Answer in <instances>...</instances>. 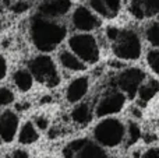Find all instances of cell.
Masks as SVG:
<instances>
[{
	"label": "cell",
	"mask_w": 159,
	"mask_h": 158,
	"mask_svg": "<svg viewBox=\"0 0 159 158\" xmlns=\"http://www.w3.org/2000/svg\"><path fill=\"white\" fill-rule=\"evenodd\" d=\"M30 35L34 46L43 53L55 50L67 36V27L57 18L36 14L31 20Z\"/></svg>",
	"instance_id": "6da1fadb"
},
{
	"label": "cell",
	"mask_w": 159,
	"mask_h": 158,
	"mask_svg": "<svg viewBox=\"0 0 159 158\" xmlns=\"http://www.w3.org/2000/svg\"><path fill=\"white\" fill-rule=\"evenodd\" d=\"M28 69L38 83L49 88H53L60 83V76H59V70L55 64V60L43 52L34 56L28 62Z\"/></svg>",
	"instance_id": "7a4b0ae2"
},
{
	"label": "cell",
	"mask_w": 159,
	"mask_h": 158,
	"mask_svg": "<svg viewBox=\"0 0 159 158\" xmlns=\"http://www.w3.org/2000/svg\"><path fill=\"white\" fill-rule=\"evenodd\" d=\"M126 129L124 125L119 119H105L99 122L93 129V137L95 142L103 147H116L124 139Z\"/></svg>",
	"instance_id": "3957f363"
},
{
	"label": "cell",
	"mask_w": 159,
	"mask_h": 158,
	"mask_svg": "<svg viewBox=\"0 0 159 158\" xmlns=\"http://www.w3.org/2000/svg\"><path fill=\"white\" fill-rule=\"evenodd\" d=\"M69 48L85 63H96L99 60V46L95 36L88 32L74 34L69 38Z\"/></svg>",
	"instance_id": "277c9868"
},
{
	"label": "cell",
	"mask_w": 159,
	"mask_h": 158,
	"mask_svg": "<svg viewBox=\"0 0 159 158\" xmlns=\"http://www.w3.org/2000/svg\"><path fill=\"white\" fill-rule=\"evenodd\" d=\"M113 45V52L117 58L126 60H135L141 55V42L134 31H123L119 34Z\"/></svg>",
	"instance_id": "5b68a950"
},
{
	"label": "cell",
	"mask_w": 159,
	"mask_h": 158,
	"mask_svg": "<svg viewBox=\"0 0 159 158\" xmlns=\"http://www.w3.org/2000/svg\"><path fill=\"white\" fill-rule=\"evenodd\" d=\"M144 72L140 69H127L119 76L117 78V84L120 87V90L130 98H133L137 95L140 86L144 80Z\"/></svg>",
	"instance_id": "8992f818"
},
{
	"label": "cell",
	"mask_w": 159,
	"mask_h": 158,
	"mask_svg": "<svg viewBox=\"0 0 159 158\" xmlns=\"http://www.w3.org/2000/svg\"><path fill=\"white\" fill-rule=\"evenodd\" d=\"M71 24L77 31L89 32V31H93L95 28H98L101 25V21L88 7L78 6V7L74 8V11L71 14Z\"/></svg>",
	"instance_id": "52a82bcc"
},
{
	"label": "cell",
	"mask_w": 159,
	"mask_h": 158,
	"mask_svg": "<svg viewBox=\"0 0 159 158\" xmlns=\"http://www.w3.org/2000/svg\"><path fill=\"white\" fill-rule=\"evenodd\" d=\"M20 129V118L11 109H6L0 114V140L11 143L16 139Z\"/></svg>",
	"instance_id": "ba28073f"
},
{
	"label": "cell",
	"mask_w": 159,
	"mask_h": 158,
	"mask_svg": "<svg viewBox=\"0 0 159 158\" xmlns=\"http://www.w3.org/2000/svg\"><path fill=\"white\" fill-rule=\"evenodd\" d=\"M124 102H126V95L123 92H116V91L110 92V94H107L106 97H103L99 101V104L96 105L95 114L99 118L117 114L124 106Z\"/></svg>",
	"instance_id": "9c48e42d"
},
{
	"label": "cell",
	"mask_w": 159,
	"mask_h": 158,
	"mask_svg": "<svg viewBox=\"0 0 159 158\" xmlns=\"http://www.w3.org/2000/svg\"><path fill=\"white\" fill-rule=\"evenodd\" d=\"M71 8V0H42L38 7V14L49 18H60Z\"/></svg>",
	"instance_id": "30bf717a"
},
{
	"label": "cell",
	"mask_w": 159,
	"mask_h": 158,
	"mask_svg": "<svg viewBox=\"0 0 159 158\" xmlns=\"http://www.w3.org/2000/svg\"><path fill=\"white\" fill-rule=\"evenodd\" d=\"M88 88H89V80L88 77H77L67 86L66 90V100L70 104H77L87 95Z\"/></svg>",
	"instance_id": "8fae6325"
},
{
	"label": "cell",
	"mask_w": 159,
	"mask_h": 158,
	"mask_svg": "<svg viewBox=\"0 0 159 158\" xmlns=\"http://www.w3.org/2000/svg\"><path fill=\"white\" fill-rule=\"evenodd\" d=\"M59 63L64 67V69L70 70V72H84L87 69V64L84 60L78 58L71 49L70 50H60L59 52Z\"/></svg>",
	"instance_id": "7c38bea8"
},
{
	"label": "cell",
	"mask_w": 159,
	"mask_h": 158,
	"mask_svg": "<svg viewBox=\"0 0 159 158\" xmlns=\"http://www.w3.org/2000/svg\"><path fill=\"white\" fill-rule=\"evenodd\" d=\"M17 136H18V142L22 146H31V144H35L39 140V130L32 120H27L18 129Z\"/></svg>",
	"instance_id": "4fadbf2b"
},
{
	"label": "cell",
	"mask_w": 159,
	"mask_h": 158,
	"mask_svg": "<svg viewBox=\"0 0 159 158\" xmlns=\"http://www.w3.org/2000/svg\"><path fill=\"white\" fill-rule=\"evenodd\" d=\"M34 78L32 73L30 72V69H18L13 73V84L16 86V88L21 92H28L34 86Z\"/></svg>",
	"instance_id": "5bb4252c"
},
{
	"label": "cell",
	"mask_w": 159,
	"mask_h": 158,
	"mask_svg": "<svg viewBox=\"0 0 159 158\" xmlns=\"http://www.w3.org/2000/svg\"><path fill=\"white\" fill-rule=\"evenodd\" d=\"M71 120L75 123V125L84 126L87 123L91 122L92 119V111H91V106L88 104H78L77 106H74V109L71 111V115H70Z\"/></svg>",
	"instance_id": "9a60e30c"
},
{
	"label": "cell",
	"mask_w": 159,
	"mask_h": 158,
	"mask_svg": "<svg viewBox=\"0 0 159 158\" xmlns=\"http://www.w3.org/2000/svg\"><path fill=\"white\" fill-rule=\"evenodd\" d=\"M77 157L80 158H105L106 157V153L102 148V146L96 144V143H92L89 140L85 142V144L82 146V148L78 151Z\"/></svg>",
	"instance_id": "2e32d148"
},
{
	"label": "cell",
	"mask_w": 159,
	"mask_h": 158,
	"mask_svg": "<svg viewBox=\"0 0 159 158\" xmlns=\"http://www.w3.org/2000/svg\"><path fill=\"white\" fill-rule=\"evenodd\" d=\"M158 91H159V83L158 81H149L147 86L140 87L138 94H140L141 101H143V102H147V101L151 100Z\"/></svg>",
	"instance_id": "e0dca14e"
},
{
	"label": "cell",
	"mask_w": 159,
	"mask_h": 158,
	"mask_svg": "<svg viewBox=\"0 0 159 158\" xmlns=\"http://www.w3.org/2000/svg\"><path fill=\"white\" fill-rule=\"evenodd\" d=\"M89 6L96 14H99V16L106 17V18H112V17H115L113 13L110 11V8L107 7L106 3H105L103 0H89Z\"/></svg>",
	"instance_id": "ac0fdd59"
},
{
	"label": "cell",
	"mask_w": 159,
	"mask_h": 158,
	"mask_svg": "<svg viewBox=\"0 0 159 158\" xmlns=\"http://www.w3.org/2000/svg\"><path fill=\"white\" fill-rule=\"evenodd\" d=\"M14 100H16V97H14L13 90L8 87H0V108L11 105Z\"/></svg>",
	"instance_id": "d6986e66"
},
{
	"label": "cell",
	"mask_w": 159,
	"mask_h": 158,
	"mask_svg": "<svg viewBox=\"0 0 159 158\" xmlns=\"http://www.w3.org/2000/svg\"><path fill=\"white\" fill-rule=\"evenodd\" d=\"M130 13L138 20L144 18L145 17V10H144L143 0H133L131 4H130Z\"/></svg>",
	"instance_id": "ffe728a7"
},
{
	"label": "cell",
	"mask_w": 159,
	"mask_h": 158,
	"mask_svg": "<svg viewBox=\"0 0 159 158\" xmlns=\"http://www.w3.org/2000/svg\"><path fill=\"white\" fill-rule=\"evenodd\" d=\"M147 38L154 46L159 48V24H152L147 30Z\"/></svg>",
	"instance_id": "44dd1931"
},
{
	"label": "cell",
	"mask_w": 159,
	"mask_h": 158,
	"mask_svg": "<svg viewBox=\"0 0 159 158\" xmlns=\"http://www.w3.org/2000/svg\"><path fill=\"white\" fill-rule=\"evenodd\" d=\"M145 16H155L159 13V0H143Z\"/></svg>",
	"instance_id": "7402d4cb"
},
{
	"label": "cell",
	"mask_w": 159,
	"mask_h": 158,
	"mask_svg": "<svg viewBox=\"0 0 159 158\" xmlns=\"http://www.w3.org/2000/svg\"><path fill=\"white\" fill-rule=\"evenodd\" d=\"M129 144H134V143L138 142V139H140L141 136V130H140V126L137 125V123L131 122L129 125Z\"/></svg>",
	"instance_id": "603a6c76"
},
{
	"label": "cell",
	"mask_w": 159,
	"mask_h": 158,
	"mask_svg": "<svg viewBox=\"0 0 159 158\" xmlns=\"http://www.w3.org/2000/svg\"><path fill=\"white\" fill-rule=\"evenodd\" d=\"M148 63L151 69L159 74V50H152L148 53Z\"/></svg>",
	"instance_id": "cb8c5ba5"
},
{
	"label": "cell",
	"mask_w": 159,
	"mask_h": 158,
	"mask_svg": "<svg viewBox=\"0 0 159 158\" xmlns=\"http://www.w3.org/2000/svg\"><path fill=\"white\" fill-rule=\"evenodd\" d=\"M28 10H30V3L25 2V0H17V2L11 6V11H13L14 14H22Z\"/></svg>",
	"instance_id": "d4e9b609"
},
{
	"label": "cell",
	"mask_w": 159,
	"mask_h": 158,
	"mask_svg": "<svg viewBox=\"0 0 159 158\" xmlns=\"http://www.w3.org/2000/svg\"><path fill=\"white\" fill-rule=\"evenodd\" d=\"M34 123H35V126L38 128L39 132L46 130V129L49 128V119H48L46 116H43V115H39V116H36L35 119H34Z\"/></svg>",
	"instance_id": "484cf974"
},
{
	"label": "cell",
	"mask_w": 159,
	"mask_h": 158,
	"mask_svg": "<svg viewBox=\"0 0 159 158\" xmlns=\"http://www.w3.org/2000/svg\"><path fill=\"white\" fill-rule=\"evenodd\" d=\"M103 2L106 3V6L110 8V11L113 13V16H116V14L119 13V10H120V6H121L120 0H103Z\"/></svg>",
	"instance_id": "4316f807"
},
{
	"label": "cell",
	"mask_w": 159,
	"mask_h": 158,
	"mask_svg": "<svg viewBox=\"0 0 159 158\" xmlns=\"http://www.w3.org/2000/svg\"><path fill=\"white\" fill-rule=\"evenodd\" d=\"M7 69H8L7 60H6V58L0 53V81L6 78V76H7Z\"/></svg>",
	"instance_id": "83f0119b"
},
{
	"label": "cell",
	"mask_w": 159,
	"mask_h": 158,
	"mask_svg": "<svg viewBox=\"0 0 159 158\" xmlns=\"http://www.w3.org/2000/svg\"><path fill=\"white\" fill-rule=\"evenodd\" d=\"M119 34H120V31H119L117 28L110 27V28H107L106 30V36L110 39V41H116L117 36H119Z\"/></svg>",
	"instance_id": "f1b7e54d"
},
{
	"label": "cell",
	"mask_w": 159,
	"mask_h": 158,
	"mask_svg": "<svg viewBox=\"0 0 159 158\" xmlns=\"http://www.w3.org/2000/svg\"><path fill=\"white\" fill-rule=\"evenodd\" d=\"M10 157H13V158H27V157H30V154H28V151H25V150H14L13 153L10 154Z\"/></svg>",
	"instance_id": "f546056e"
},
{
	"label": "cell",
	"mask_w": 159,
	"mask_h": 158,
	"mask_svg": "<svg viewBox=\"0 0 159 158\" xmlns=\"http://www.w3.org/2000/svg\"><path fill=\"white\" fill-rule=\"evenodd\" d=\"M144 158H159V148H149L144 154Z\"/></svg>",
	"instance_id": "4dcf8cb0"
},
{
	"label": "cell",
	"mask_w": 159,
	"mask_h": 158,
	"mask_svg": "<svg viewBox=\"0 0 159 158\" xmlns=\"http://www.w3.org/2000/svg\"><path fill=\"white\" fill-rule=\"evenodd\" d=\"M28 2H42V0H28Z\"/></svg>",
	"instance_id": "1f68e13d"
}]
</instances>
